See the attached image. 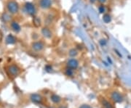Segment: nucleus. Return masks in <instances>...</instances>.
I'll return each instance as SVG.
<instances>
[{"mask_svg": "<svg viewBox=\"0 0 131 108\" xmlns=\"http://www.w3.org/2000/svg\"><path fill=\"white\" fill-rule=\"evenodd\" d=\"M7 8L10 14H16L18 13L19 5L15 1H10L7 4Z\"/></svg>", "mask_w": 131, "mask_h": 108, "instance_id": "obj_1", "label": "nucleus"}, {"mask_svg": "<svg viewBox=\"0 0 131 108\" xmlns=\"http://www.w3.org/2000/svg\"><path fill=\"white\" fill-rule=\"evenodd\" d=\"M41 33H42V36L44 37L47 39H52V36H53L52 30L48 26H45V27L42 28V30H41Z\"/></svg>", "mask_w": 131, "mask_h": 108, "instance_id": "obj_2", "label": "nucleus"}, {"mask_svg": "<svg viewBox=\"0 0 131 108\" xmlns=\"http://www.w3.org/2000/svg\"><path fill=\"white\" fill-rule=\"evenodd\" d=\"M31 47L36 52H41L44 48V44L42 41H36L32 43Z\"/></svg>", "mask_w": 131, "mask_h": 108, "instance_id": "obj_3", "label": "nucleus"}, {"mask_svg": "<svg viewBox=\"0 0 131 108\" xmlns=\"http://www.w3.org/2000/svg\"><path fill=\"white\" fill-rule=\"evenodd\" d=\"M25 10H26V13L29 14L30 15H35L36 14V8L32 3H30V2L26 3Z\"/></svg>", "mask_w": 131, "mask_h": 108, "instance_id": "obj_4", "label": "nucleus"}, {"mask_svg": "<svg viewBox=\"0 0 131 108\" xmlns=\"http://www.w3.org/2000/svg\"><path fill=\"white\" fill-rule=\"evenodd\" d=\"M39 7L44 10H48L52 6L51 0H40L39 2Z\"/></svg>", "mask_w": 131, "mask_h": 108, "instance_id": "obj_5", "label": "nucleus"}, {"mask_svg": "<svg viewBox=\"0 0 131 108\" xmlns=\"http://www.w3.org/2000/svg\"><path fill=\"white\" fill-rule=\"evenodd\" d=\"M8 71L11 76H17L20 73V68L15 65H12L8 68Z\"/></svg>", "mask_w": 131, "mask_h": 108, "instance_id": "obj_6", "label": "nucleus"}, {"mask_svg": "<svg viewBox=\"0 0 131 108\" xmlns=\"http://www.w3.org/2000/svg\"><path fill=\"white\" fill-rule=\"evenodd\" d=\"M78 65H79L78 61H77L76 59H74V58L69 60L68 61V63H67V66H68V68L71 69V70H74V69H76V68L78 67Z\"/></svg>", "mask_w": 131, "mask_h": 108, "instance_id": "obj_7", "label": "nucleus"}, {"mask_svg": "<svg viewBox=\"0 0 131 108\" xmlns=\"http://www.w3.org/2000/svg\"><path fill=\"white\" fill-rule=\"evenodd\" d=\"M111 99L115 102H121L123 100V97L121 95L120 93L114 92L111 94Z\"/></svg>", "mask_w": 131, "mask_h": 108, "instance_id": "obj_8", "label": "nucleus"}, {"mask_svg": "<svg viewBox=\"0 0 131 108\" xmlns=\"http://www.w3.org/2000/svg\"><path fill=\"white\" fill-rule=\"evenodd\" d=\"M31 99L32 100V102H35V103H41L42 101V96L39 94H34L31 95Z\"/></svg>", "mask_w": 131, "mask_h": 108, "instance_id": "obj_9", "label": "nucleus"}, {"mask_svg": "<svg viewBox=\"0 0 131 108\" xmlns=\"http://www.w3.org/2000/svg\"><path fill=\"white\" fill-rule=\"evenodd\" d=\"M11 28L15 32H19L21 31V26L20 25L17 23V22H15L13 21L11 23Z\"/></svg>", "mask_w": 131, "mask_h": 108, "instance_id": "obj_10", "label": "nucleus"}, {"mask_svg": "<svg viewBox=\"0 0 131 108\" xmlns=\"http://www.w3.org/2000/svg\"><path fill=\"white\" fill-rule=\"evenodd\" d=\"M103 20L106 23H109L111 20V17L109 14H104L103 16Z\"/></svg>", "mask_w": 131, "mask_h": 108, "instance_id": "obj_11", "label": "nucleus"}, {"mask_svg": "<svg viewBox=\"0 0 131 108\" xmlns=\"http://www.w3.org/2000/svg\"><path fill=\"white\" fill-rule=\"evenodd\" d=\"M6 41L7 44H14L15 42V39L12 35H9L6 39Z\"/></svg>", "mask_w": 131, "mask_h": 108, "instance_id": "obj_12", "label": "nucleus"}, {"mask_svg": "<svg viewBox=\"0 0 131 108\" xmlns=\"http://www.w3.org/2000/svg\"><path fill=\"white\" fill-rule=\"evenodd\" d=\"M51 99H52V102H55V103H58V102H60V101H61V98H60L58 95L56 94L52 95Z\"/></svg>", "mask_w": 131, "mask_h": 108, "instance_id": "obj_13", "label": "nucleus"}, {"mask_svg": "<svg viewBox=\"0 0 131 108\" xmlns=\"http://www.w3.org/2000/svg\"><path fill=\"white\" fill-rule=\"evenodd\" d=\"M68 54H69V55H70L71 57H74L75 56H77V54H78V52H77V51L76 49H71L69 51Z\"/></svg>", "mask_w": 131, "mask_h": 108, "instance_id": "obj_14", "label": "nucleus"}, {"mask_svg": "<svg viewBox=\"0 0 131 108\" xmlns=\"http://www.w3.org/2000/svg\"><path fill=\"white\" fill-rule=\"evenodd\" d=\"M98 10H99V13H104L105 11H106L104 4H101V5L98 7Z\"/></svg>", "mask_w": 131, "mask_h": 108, "instance_id": "obj_15", "label": "nucleus"}, {"mask_svg": "<svg viewBox=\"0 0 131 108\" xmlns=\"http://www.w3.org/2000/svg\"><path fill=\"white\" fill-rule=\"evenodd\" d=\"M3 19L4 20V21L7 22V21L10 20V17L8 14H4L3 15Z\"/></svg>", "mask_w": 131, "mask_h": 108, "instance_id": "obj_16", "label": "nucleus"}, {"mask_svg": "<svg viewBox=\"0 0 131 108\" xmlns=\"http://www.w3.org/2000/svg\"><path fill=\"white\" fill-rule=\"evenodd\" d=\"M103 104H104V107L106 108H112L111 105V104L109 103V102H106V101H104V102H103Z\"/></svg>", "mask_w": 131, "mask_h": 108, "instance_id": "obj_17", "label": "nucleus"}, {"mask_svg": "<svg viewBox=\"0 0 131 108\" xmlns=\"http://www.w3.org/2000/svg\"><path fill=\"white\" fill-rule=\"evenodd\" d=\"M92 108L90 105H82V106H80V108Z\"/></svg>", "mask_w": 131, "mask_h": 108, "instance_id": "obj_18", "label": "nucleus"}, {"mask_svg": "<svg viewBox=\"0 0 131 108\" xmlns=\"http://www.w3.org/2000/svg\"><path fill=\"white\" fill-rule=\"evenodd\" d=\"M97 1H98L101 4H104L107 1V0H97Z\"/></svg>", "mask_w": 131, "mask_h": 108, "instance_id": "obj_19", "label": "nucleus"}, {"mask_svg": "<svg viewBox=\"0 0 131 108\" xmlns=\"http://www.w3.org/2000/svg\"><path fill=\"white\" fill-rule=\"evenodd\" d=\"M89 1H90V2L92 3V4H94V3H95L97 1V0H89Z\"/></svg>", "mask_w": 131, "mask_h": 108, "instance_id": "obj_20", "label": "nucleus"}]
</instances>
